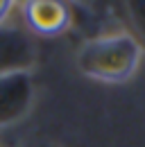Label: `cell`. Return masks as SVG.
<instances>
[{
    "mask_svg": "<svg viewBox=\"0 0 145 147\" xmlns=\"http://www.w3.org/2000/svg\"><path fill=\"white\" fill-rule=\"evenodd\" d=\"M143 57L141 41L129 32H104L79 45V70L104 84H120L136 73Z\"/></svg>",
    "mask_w": 145,
    "mask_h": 147,
    "instance_id": "cell-1",
    "label": "cell"
},
{
    "mask_svg": "<svg viewBox=\"0 0 145 147\" xmlns=\"http://www.w3.org/2000/svg\"><path fill=\"white\" fill-rule=\"evenodd\" d=\"M36 61V45L30 32L14 25H0V77L30 73Z\"/></svg>",
    "mask_w": 145,
    "mask_h": 147,
    "instance_id": "cell-2",
    "label": "cell"
},
{
    "mask_svg": "<svg viewBox=\"0 0 145 147\" xmlns=\"http://www.w3.org/2000/svg\"><path fill=\"white\" fill-rule=\"evenodd\" d=\"M34 102V82L30 73L0 77V127L18 122Z\"/></svg>",
    "mask_w": 145,
    "mask_h": 147,
    "instance_id": "cell-3",
    "label": "cell"
},
{
    "mask_svg": "<svg viewBox=\"0 0 145 147\" xmlns=\"http://www.w3.org/2000/svg\"><path fill=\"white\" fill-rule=\"evenodd\" d=\"M23 16L27 27L41 36H57L64 34L72 25L70 5L57 2V0H32L23 5Z\"/></svg>",
    "mask_w": 145,
    "mask_h": 147,
    "instance_id": "cell-4",
    "label": "cell"
},
{
    "mask_svg": "<svg viewBox=\"0 0 145 147\" xmlns=\"http://www.w3.org/2000/svg\"><path fill=\"white\" fill-rule=\"evenodd\" d=\"M127 14L131 18V25L136 27L138 36L145 38V0H134V2H127Z\"/></svg>",
    "mask_w": 145,
    "mask_h": 147,
    "instance_id": "cell-5",
    "label": "cell"
},
{
    "mask_svg": "<svg viewBox=\"0 0 145 147\" xmlns=\"http://www.w3.org/2000/svg\"><path fill=\"white\" fill-rule=\"evenodd\" d=\"M16 5L14 2H9V0H0V25H7V20L12 16V9H14Z\"/></svg>",
    "mask_w": 145,
    "mask_h": 147,
    "instance_id": "cell-6",
    "label": "cell"
},
{
    "mask_svg": "<svg viewBox=\"0 0 145 147\" xmlns=\"http://www.w3.org/2000/svg\"><path fill=\"white\" fill-rule=\"evenodd\" d=\"M27 147H61V145H57L54 140H45V138H41V140H34V143H30Z\"/></svg>",
    "mask_w": 145,
    "mask_h": 147,
    "instance_id": "cell-7",
    "label": "cell"
}]
</instances>
